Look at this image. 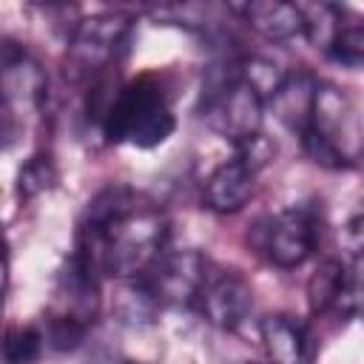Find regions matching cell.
Returning a JSON list of instances; mask_svg holds the SVG:
<instances>
[{
	"label": "cell",
	"instance_id": "obj_1",
	"mask_svg": "<svg viewBox=\"0 0 364 364\" xmlns=\"http://www.w3.org/2000/svg\"><path fill=\"white\" fill-rule=\"evenodd\" d=\"M173 131L176 117L171 111V100L154 74H142L117 88L102 119V134L108 142H122L142 151L168 142Z\"/></svg>",
	"mask_w": 364,
	"mask_h": 364
},
{
	"label": "cell",
	"instance_id": "obj_2",
	"mask_svg": "<svg viewBox=\"0 0 364 364\" xmlns=\"http://www.w3.org/2000/svg\"><path fill=\"white\" fill-rule=\"evenodd\" d=\"M131 40V17L105 11L85 17L74 26L68 40L65 74L71 80H97L111 71L125 54Z\"/></svg>",
	"mask_w": 364,
	"mask_h": 364
},
{
	"label": "cell",
	"instance_id": "obj_3",
	"mask_svg": "<svg viewBox=\"0 0 364 364\" xmlns=\"http://www.w3.org/2000/svg\"><path fill=\"white\" fill-rule=\"evenodd\" d=\"M202 117L208 119V125L233 145L262 131L264 100L253 85H247L236 74V60L228 63V71H219L208 82V88L202 91Z\"/></svg>",
	"mask_w": 364,
	"mask_h": 364
},
{
	"label": "cell",
	"instance_id": "obj_4",
	"mask_svg": "<svg viewBox=\"0 0 364 364\" xmlns=\"http://www.w3.org/2000/svg\"><path fill=\"white\" fill-rule=\"evenodd\" d=\"M318 239V222L310 208H287L270 216H262L250 225L247 242L256 253H262L276 267H299L304 264Z\"/></svg>",
	"mask_w": 364,
	"mask_h": 364
},
{
	"label": "cell",
	"instance_id": "obj_5",
	"mask_svg": "<svg viewBox=\"0 0 364 364\" xmlns=\"http://www.w3.org/2000/svg\"><path fill=\"white\" fill-rule=\"evenodd\" d=\"M208 282V259L199 250H168L145 270L142 284L159 307H188Z\"/></svg>",
	"mask_w": 364,
	"mask_h": 364
},
{
	"label": "cell",
	"instance_id": "obj_6",
	"mask_svg": "<svg viewBox=\"0 0 364 364\" xmlns=\"http://www.w3.org/2000/svg\"><path fill=\"white\" fill-rule=\"evenodd\" d=\"M301 134L318 136L333 151H338L347 162L355 165V156H358V119H355V108H353L350 97L341 88H336L330 82H318L316 85L313 105H310V119H307Z\"/></svg>",
	"mask_w": 364,
	"mask_h": 364
},
{
	"label": "cell",
	"instance_id": "obj_7",
	"mask_svg": "<svg viewBox=\"0 0 364 364\" xmlns=\"http://www.w3.org/2000/svg\"><path fill=\"white\" fill-rule=\"evenodd\" d=\"M307 301L313 313H338V316H358L361 307V276L358 262H336L327 259L318 264V270L307 282Z\"/></svg>",
	"mask_w": 364,
	"mask_h": 364
},
{
	"label": "cell",
	"instance_id": "obj_8",
	"mask_svg": "<svg viewBox=\"0 0 364 364\" xmlns=\"http://www.w3.org/2000/svg\"><path fill=\"white\" fill-rule=\"evenodd\" d=\"M202 313L219 330H236L253 310V290L247 279L236 270H225L205 282L202 293Z\"/></svg>",
	"mask_w": 364,
	"mask_h": 364
},
{
	"label": "cell",
	"instance_id": "obj_9",
	"mask_svg": "<svg viewBox=\"0 0 364 364\" xmlns=\"http://www.w3.org/2000/svg\"><path fill=\"white\" fill-rule=\"evenodd\" d=\"M57 296L65 307L60 316H71L85 324L94 321V316L100 310V282H97V267L91 264V259L82 250L71 253L65 267L60 270Z\"/></svg>",
	"mask_w": 364,
	"mask_h": 364
},
{
	"label": "cell",
	"instance_id": "obj_10",
	"mask_svg": "<svg viewBox=\"0 0 364 364\" xmlns=\"http://www.w3.org/2000/svg\"><path fill=\"white\" fill-rule=\"evenodd\" d=\"M259 37L270 43H290L296 37H304V17L301 9L282 0H250L242 6H230Z\"/></svg>",
	"mask_w": 364,
	"mask_h": 364
},
{
	"label": "cell",
	"instance_id": "obj_11",
	"mask_svg": "<svg viewBox=\"0 0 364 364\" xmlns=\"http://www.w3.org/2000/svg\"><path fill=\"white\" fill-rule=\"evenodd\" d=\"M253 185H256V173L245 168L239 159H228L210 171L202 188V202L213 213H236L253 196Z\"/></svg>",
	"mask_w": 364,
	"mask_h": 364
},
{
	"label": "cell",
	"instance_id": "obj_12",
	"mask_svg": "<svg viewBox=\"0 0 364 364\" xmlns=\"http://www.w3.org/2000/svg\"><path fill=\"white\" fill-rule=\"evenodd\" d=\"M318 80L307 71H293L284 74L282 85L276 88V94L267 100L276 119L284 122L290 131L301 134L307 119H310V105H313V94H316Z\"/></svg>",
	"mask_w": 364,
	"mask_h": 364
},
{
	"label": "cell",
	"instance_id": "obj_13",
	"mask_svg": "<svg viewBox=\"0 0 364 364\" xmlns=\"http://www.w3.org/2000/svg\"><path fill=\"white\" fill-rule=\"evenodd\" d=\"M259 336L267 350L270 364H304L307 358V333L290 316H264L259 321Z\"/></svg>",
	"mask_w": 364,
	"mask_h": 364
},
{
	"label": "cell",
	"instance_id": "obj_14",
	"mask_svg": "<svg viewBox=\"0 0 364 364\" xmlns=\"http://www.w3.org/2000/svg\"><path fill=\"white\" fill-rule=\"evenodd\" d=\"M324 54L344 68H358L364 60V26H361V20L353 17L350 23H341L338 31L333 34V40L327 43Z\"/></svg>",
	"mask_w": 364,
	"mask_h": 364
},
{
	"label": "cell",
	"instance_id": "obj_15",
	"mask_svg": "<svg viewBox=\"0 0 364 364\" xmlns=\"http://www.w3.org/2000/svg\"><path fill=\"white\" fill-rule=\"evenodd\" d=\"M54 185H57V168H54L51 156H46V154L26 159L17 171V196H23V199H34V196L51 191Z\"/></svg>",
	"mask_w": 364,
	"mask_h": 364
},
{
	"label": "cell",
	"instance_id": "obj_16",
	"mask_svg": "<svg viewBox=\"0 0 364 364\" xmlns=\"http://www.w3.org/2000/svg\"><path fill=\"white\" fill-rule=\"evenodd\" d=\"M156 310H159V304L154 301V296L148 293V287L142 282L125 284L117 293V316L125 324H151Z\"/></svg>",
	"mask_w": 364,
	"mask_h": 364
},
{
	"label": "cell",
	"instance_id": "obj_17",
	"mask_svg": "<svg viewBox=\"0 0 364 364\" xmlns=\"http://www.w3.org/2000/svg\"><path fill=\"white\" fill-rule=\"evenodd\" d=\"M43 333L37 327H14L3 336V358L9 364H31L43 353Z\"/></svg>",
	"mask_w": 364,
	"mask_h": 364
},
{
	"label": "cell",
	"instance_id": "obj_18",
	"mask_svg": "<svg viewBox=\"0 0 364 364\" xmlns=\"http://www.w3.org/2000/svg\"><path fill=\"white\" fill-rule=\"evenodd\" d=\"M85 333H88V324H85V321L71 318V316H54V318H48V324H46L43 341H46L54 353H71V350H77V347L85 341Z\"/></svg>",
	"mask_w": 364,
	"mask_h": 364
},
{
	"label": "cell",
	"instance_id": "obj_19",
	"mask_svg": "<svg viewBox=\"0 0 364 364\" xmlns=\"http://www.w3.org/2000/svg\"><path fill=\"white\" fill-rule=\"evenodd\" d=\"M273 154H276V145L270 142V136H264L259 131V134H250L242 142H236V156L233 159H239L245 168H250L256 173L273 159Z\"/></svg>",
	"mask_w": 364,
	"mask_h": 364
},
{
	"label": "cell",
	"instance_id": "obj_20",
	"mask_svg": "<svg viewBox=\"0 0 364 364\" xmlns=\"http://www.w3.org/2000/svg\"><path fill=\"white\" fill-rule=\"evenodd\" d=\"M341 245L350 250V256H353V262H355L358 253H361V216H358V213L344 225V230H341Z\"/></svg>",
	"mask_w": 364,
	"mask_h": 364
},
{
	"label": "cell",
	"instance_id": "obj_21",
	"mask_svg": "<svg viewBox=\"0 0 364 364\" xmlns=\"http://www.w3.org/2000/svg\"><path fill=\"white\" fill-rule=\"evenodd\" d=\"M250 364H262V361H250Z\"/></svg>",
	"mask_w": 364,
	"mask_h": 364
},
{
	"label": "cell",
	"instance_id": "obj_22",
	"mask_svg": "<svg viewBox=\"0 0 364 364\" xmlns=\"http://www.w3.org/2000/svg\"><path fill=\"white\" fill-rule=\"evenodd\" d=\"M128 364H134V361H128Z\"/></svg>",
	"mask_w": 364,
	"mask_h": 364
}]
</instances>
